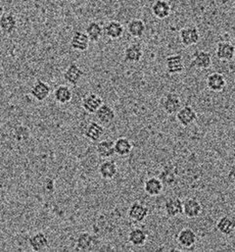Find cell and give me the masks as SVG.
<instances>
[{"mask_svg": "<svg viewBox=\"0 0 235 252\" xmlns=\"http://www.w3.org/2000/svg\"><path fill=\"white\" fill-rule=\"evenodd\" d=\"M179 40L184 46H192L199 42L200 32L197 27L188 26L179 31Z\"/></svg>", "mask_w": 235, "mask_h": 252, "instance_id": "1", "label": "cell"}, {"mask_svg": "<svg viewBox=\"0 0 235 252\" xmlns=\"http://www.w3.org/2000/svg\"><path fill=\"white\" fill-rule=\"evenodd\" d=\"M212 63H213V59L210 52L204 51V50H198L193 54L191 67L199 70H206L212 66Z\"/></svg>", "mask_w": 235, "mask_h": 252, "instance_id": "2", "label": "cell"}, {"mask_svg": "<svg viewBox=\"0 0 235 252\" xmlns=\"http://www.w3.org/2000/svg\"><path fill=\"white\" fill-rule=\"evenodd\" d=\"M163 107L167 114L175 115L182 107V102H181L180 97L176 94L169 93L165 96V100L163 102Z\"/></svg>", "mask_w": 235, "mask_h": 252, "instance_id": "3", "label": "cell"}, {"mask_svg": "<svg viewBox=\"0 0 235 252\" xmlns=\"http://www.w3.org/2000/svg\"><path fill=\"white\" fill-rule=\"evenodd\" d=\"M97 244L96 238L89 233H82L79 235L75 250L78 252H90L94 249Z\"/></svg>", "mask_w": 235, "mask_h": 252, "instance_id": "4", "label": "cell"}, {"mask_svg": "<svg viewBox=\"0 0 235 252\" xmlns=\"http://www.w3.org/2000/svg\"><path fill=\"white\" fill-rule=\"evenodd\" d=\"M176 115L178 124L184 127L192 125L197 120L196 111L189 105L181 107Z\"/></svg>", "mask_w": 235, "mask_h": 252, "instance_id": "5", "label": "cell"}, {"mask_svg": "<svg viewBox=\"0 0 235 252\" xmlns=\"http://www.w3.org/2000/svg\"><path fill=\"white\" fill-rule=\"evenodd\" d=\"M166 69L171 75L180 74L184 71V61L180 54L169 55L166 58Z\"/></svg>", "mask_w": 235, "mask_h": 252, "instance_id": "6", "label": "cell"}, {"mask_svg": "<svg viewBox=\"0 0 235 252\" xmlns=\"http://www.w3.org/2000/svg\"><path fill=\"white\" fill-rule=\"evenodd\" d=\"M30 95L37 101H44L51 93L49 85L41 80H37L30 89Z\"/></svg>", "mask_w": 235, "mask_h": 252, "instance_id": "7", "label": "cell"}, {"mask_svg": "<svg viewBox=\"0 0 235 252\" xmlns=\"http://www.w3.org/2000/svg\"><path fill=\"white\" fill-rule=\"evenodd\" d=\"M202 211H203V206L198 199L194 197H190V198H186L183 201V214L185 217L190 219L196 218L202 213Z\"/></svg>", "mask_w": 235, "mask_h": 252, "instance_id": "8", "label": "cell"}, {"mask_svg": "<svg viewBox=\"0 0 235 252\" xmlns=\"http://www.w3.org/2000/svg\"><path fill=\"white\" fill-rule=\"evenodd\" d=\"M89 42H90V40H89L88 34L85 32L78 31V32H74V34L71 38V41H70V45L74 50L84 52L88 49Z\"/></svg>", "mask_w": 235, "mask_h": 252, "instance_id": "9", "label": "cell"}, {"mask_svg": "<svg viewBox=\"0 0 235 252\" xmlns=\"http://www.w3.org/2000/svg\"><path fill=\"white\" fill-rule=\"evenodd\" d=\"M216 55L222 61H232L235 57V46L230 41H221L217 45Z\"/></svg>", "mask_w": 235, "mask_h": 252, "instance_id": "10", "label": "cell"}, {"mask_svg": "<svg viewBox=\"0 0 235 252\" xmlns=\"http://www.w3.org/2000/svg\"><path fill=\"white\" fill-rule=\"evenodd\" d=\"M103 104L102 98L96 94H88L82 101V107L89 114H95L99 107Z\"/></svg>", "mask_w": 235, "mask_h": 252, "instance_id": "11", "label": "cell"}, {"mask_svg": "<svg viewBox=\"0 0 235 252\" xmlns=\"http://www.w3.org/2000/svg\"><path fill=\"white\" fill-rule=\"evenodd\" d=\"M127 214H128L129 219H131L132 221L141 223L147 218V216L149 214V209L146 205H144L142 203L134 202L133 204L130 205Z\"/></svg>", "mask_w": 235, "mask_h": 252, "instance_id": "12", "label": "cell"}, {"mask_svg": "<svg viewBox=\"0 0 235 252\" xmlns=\"http://www.w3.org/2000/svg\"><path fill=\"white\" fill-rule=\"evenodd\" d=\"M227 80L221 73H212L207 77V87L211 92L221 93L226 89Z\"/></svg>", "mask_w": 235, "mask_h": 252, "instance_id": "13", "label": "cell"}, {"mask_svg": "<svg viewBox=\"0 0 235 252\" xmlns=\"http://www.w3.org/2000/svg\"><path fill=\"white\" fill-rule=\"evenodd\" d=\"M164 208L168 217H176L179 214H183V201L178 197H171L166 200Z\"/></svg>", "mask_w": 235, "mask_h": 252, "instance_id": "14", "label": "cell"}, {"mask_svg": "<svg viewBox=\"0 0 235 252\" xmlns=\"http://www.w3.org/2000/svg\"><path fill=\"white\" fill-rule=\"evenodd\" d=\"M176 241L182 248L190 249L195 246L197 242V236L193 230L189 228H184L177 234Z\"/></svg>", "mask_w": 235, "mask_h": 252, "instance_id": "15", "label": "cell"}, {"mask_svg": "<svg viewBox=\"0 0 235 252\" xmlns=\"http://www.w3.org/2000/svg\"><path fill=\"white\" fill-rule=\"evenodd\" d=\"M85 75L82 68L77 65L76 63H72L64 72V79L66 82H68L70 85L77 87L83 76Z\"/></svg>", "mask_w": 235, "mask_h": 252, "instance_id": "16", "label": "cell"}, {"mask_svg": "<svg viewBox=\"0 0 235 252\" xmlns=\"http://www.w3.org/2000/svg\"><path fill=\"white\" fill-rule=\"evenodd\" d=\"M18 27V20L16 16L9 12V13H4L1 18H0V30L5 33V34H11L14 32H16Z\"/></svg>", "mask_w": 235, "mask_h": 252, "instance_id": "17", "label": "cell"}, {"mask_svg": "<svg viewBox=\"0 0 235 252\" xmlns=\"http://www.w3.org/2000/svg\"><path fill=\"white\" fill-rule=\"evenodd\" d=\"M123 60L127 63H138L143 56V49L139 43L129 44L124 49Z\"/></svg>", "mask_w": 235, "mask_h": 252, "instance_id": "18", "label": "cell"}, {"mask_svg": "<svg viewBox=\"0 0 235 252\" xmlns=\"http://www.w3.org/2000/svg\"><path fill=\"white\" fill-rule=\"evenodd\" d=\"M48 244H49L48 237L42 232L35 233L29 239V246L33 252L44 251L48 247Z\"/></svg>", "mask_w": 235, "mask_h": 252, "instance_id": "19", "label": "cell"}, {"mask_svg": "<svg viewBox=\"0 0 235 252\" xmlns=\"http://www.w3.org/2000/svg\"><path fill=\"white\" fill-rule=\"evenodd\" d=\"M95 116L101 125H109L116 118L115 111L107 104H102L95 112Z\"/></svg>", "mask_w": 235, "mask_h": 252, "instance_id": "20", "label": "cell"}, {"mask_svg": "<svg viewBox=\"0 0 235 252\" xmlns=\"http://www.w3.org/2000/svg\"><path fill=\"white\" fill-rule=\"evenodd\" d=\"M164 184L159 178L152 177L145 181L144 190L149 196H158L162 193L164 189Z\"/></svg>", "mask_w": 235, "mask_h": 252, "instance_id": "21", "label": "cell"}, {"mask_svg": "<svg viewBox=\"0 0 235 252\" xmlns=\"http://www.w3.org/2000/svg\"><path fill=\"white\" fill-rule=\"evenodd\" d=\"M96 152L100 158L110 159L114 156V154H116L114 141L111 139H104L99 141L96 145Z\"/></svg>", "mask_w": 235, "mask_h": 252, "instance_id": "22", "label": "cell"}, {"mask_svg": "<svg viewBox=\"0 0 235 252\" xmlns=\"http://www.w3.org/2000/svg\"><path fill=\"white\" fill-rule=\"evenodd\" d=\"M152 13L156 18L164 20L171 15L172 7L166 0H157L152 5Z\"/></svg>", "mask_w": 235, "mask_h": 252, "instance_id": "23", "label": "cell"}, {"mask_svg": "<svg viewBox=\"0 0 235 252\" xmlns=\"http://www.w3.org/2000/svg\"><path fill=\"white\" fill-rule=\"evenodd\" d=\"M104 127L100 123L90 122L85 128V136L90 141H98L104 134Z\"/></svg>", "mask_w": 235, "mask_h": 252, "instance_id": "24", "label": "cell"}, {"mask_svg": "<svg viewBox=\"0 0 235 252\" xmlns=\"http://www.w3.org/2000/svg\"><path fill=\"white\" fill-rule=\"evenodd\" d=\"M86 33L92 42H98L104 35V27L99 22H90L86 28Z\"/></svg>", "mask_w": 235, "mask_h": 252, "instance_id": "25", "label": "cell"}, {"mask_svg": "<svg viewBox=\"0 0 235 252\" xmlns=\"http://www.w3.org/2000/svg\"><path fill=\"white\" fill-rule=\"evenodd\" d=\"M124 32L123 26L118 21H110L104 27V33L110 39H118L122 36Z\"/></svg>", "mask_w": 235, "mask_h": 252, "instance_id": "26", "label": "cell"}, {"mask_svg": "<svg viewBox=\"0 0 235 252\" xmlns=\"http://www.w3.org/2000/svg\"><path fill=\"white\" fill-rule=\"evenodd\" d=\"M99 174L104 180H112L118 174V166L115 161L106 160L99 167Z\"/></svg>", "mask_w": 235, "mask_h": 252, "instance_id": "27", "label": "cell"}, {"mask_svg": "<svg viewBox=\"0 0 235 252\" xmlns=\"http://www.w3.org/2000/svg\"><path fill=\"white\" fill-rule=\"evenodd\" d=\"M217 230L225 235L230 236L235 231V219L231 216L222 217L217 223Z\"/></svg>", "mask_w": 235, "mask_h": 252, "instance_id": "28", "label": "cell"}, {"mask_svg": "<svg viewBox=\"0 0 235 252\" xmlns=\"http://www.w3.org/2000/svg\"><path fill=\"white\" fill-rule=\"evenodd\" d=\"M73 98V93L67 86H59L54 92V99L59 104H68Z\"/></svg>", "mask_w": 235, "mask_h": 252, "instance_id": "29", "label": "cell"}, {"mask_svg": "<svg viewBox=\"0 0 235 252\" xmlns=\"http://www.w3.org/2000/svg\"><path fill=\"white\" fill-rule=\"evenodd\" d=\"M145 31L146 26L141 19H132L127 24V32L133 37L143 36Z\"/></svg>", "mask_w": 235, "mask_h": 252, "instance_id": "30", "label": "cell"}, {"mask_svg": "<svg viewBox=\"0 0 235 252\" xmlns=\"http://www.w3.org/2000/svg\"><path fill=\"white\" fill-rule=\"evenodd\" d=\"M128 242L134 247H142L146 244L148 236L142 229H133L128 234Z\"/></svg>", "mask_w": 235, "mask_h": 252, "instance_id": "31", "label": "cell"}, {"mask_svg": "<svg viewBox=\"0 0 235 252\" xmlns=\"http://www.w3.org/2000/svg\"><path fill=\"white\" fill-rule=\"evenodd\" d=\"M114 145L115 153L120 157L128 155L133 148L131 141L126 137H118L116 141H114Z\"/></svg>", "mask_w": 235, "mask_h": 252, "instance_id": "32", "label": "cell"}, {"mask_svg": "<svg viewBox=\"0 0 235 252\" xmlns=\"http://www.w3.org/2000/svg\"><path fill=\"white\" fill-rule=\"evenodd\" d=\"M159 179L162 181V183L164 184V186H165V185H171V184L174 182V181H173L174 175H173L172 172H170V171H168V170H164V171L160 174Z\"/></svg>", "mask_w": 235, "mask_h": 252, "instance_id": "33", "label": "cell"}, {"mask_svg": "<svg viewBox=\"0 0 235 252\" xmlns=\"http://www.w3.org/2000/svg\"><path fill=\"white\" fill-rule=\"evenodd\" d=\"M228 181L230 184L235 186V165L232 167V169L230 170V172L228 174Z\"/></svg>", "mask_w": 235, "mask_h": 252, "instance_id": "34", "label": "cell"}, {"mask_svg": "<svg viewBox=\"0 0 235 252\" xmlns=\"http://www.w3.org/2000/svg\"><path fill=\"white\" fill-rule=\"evenodd\" d=\"M4 14V6H3V4L0 2V18H1V16Z\"/></svg>", "mask_w": 235, "mask_h": 252, "instance_id": "35", "label": "cell"}, {"mask_svg": "<svg viewBox=\"0 0 235 252\" xmlns=\"http://www.w3.org/2000/svg\"><path fill=\"white\" fill-rule=\"evenodd\" d=\"M234 8H235V3H234Z\"/></svg>", "mask_w": 235, "mask_h": 252, "instance_id": "36", "label": "cell"}]
</instances>
